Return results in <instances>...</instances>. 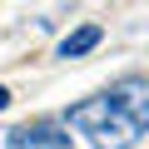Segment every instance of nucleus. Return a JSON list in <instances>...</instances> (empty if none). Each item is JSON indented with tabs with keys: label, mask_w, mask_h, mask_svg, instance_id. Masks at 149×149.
Instances as JSON below:
<instances>
[{
	"label": "nucleus",
	"mask_w": 149,
	"mask_h": 149,
	"mask_svg": "<svg viewBox=\"0 0 149 149\" xmlns=\"http://www.w3.org/2000/svg\"><path fill=\"white\" fill-rule=\"evenodd\" d=\"M100 40H104L100 25H80V30H70V35L60 40V60H80V55H90Z\"/></svg>",
	"instance_id": "nucleus-4"
},
{
	"label": "nucleus",
	"mask_w": 149,
	"mask_h": 149,
	"mask_svg": "<svg viewBox=\"0 0 149 149\" xmlns=\"http://www.w3.org/2000/svg\"><path fill=\"white\" fill-rule=\"evenodd\" d=\"M5 149H70V129L55 119H30L5 134Z\"/></svg>",
	"instance_id": "nucleus-2"
},
{
	"label": "nucleus",
	"mask_w": 149,
	"mask_h": 149,
	"mask_svg": "<svg viewBox=\"0 0 149 149\" xmlns=\"http://www.w3.org/2000/svg\"><path fill=\"white\" fill-rule=\"evenodd\" d=\"M5 104H10V90H5V85H0V109H5Z\"/></svg>",
	"instance_id": "nucleus-5"
},
{
	"label": "nucleus",
	"mask_w": 149,
	"mask_h": 149,
	"mask_svg": "<svg viewBox=\"0 0 149 149\" xmlns=\"http://www.w3.org/2000/svg\"><path fill=\"white\" fill-rule=\"evenodd\" d=\"M65 129H80L85 139H95V149H129L144 129L129 119V109L124 104H114L109 95H95V100H85V104H74L70 114H65Z\"/></svg>",
	"instance_id": "nucleus-1"
},
{
	"label": "nucleus",
	"mask_w": 149,
	"mask_h": 149,
	"mask_svg": "<svg viewBox=\"0 0 149 149\" xmlns=\"http://www.w3.org/2000/svg\"><path fill=\"white\" fill-rule=\"evenodd\" d=\"M104 95H109L114 104H124V109H129V119H134L139 129H149V74H129V80L109 85Z\"/></svg>",
	"instance_id": "nucleus-3"
}]
</instances>
